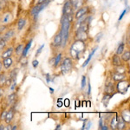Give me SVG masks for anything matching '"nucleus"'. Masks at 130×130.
I'll use <instances>...</instances> for the list:
<instances>
[{
  "label": "nucleus",
  "mask_w": 130,
  "mask_h": 130,
  "mask_svg": "<svg viewBox=\"0 0 130 130\" xmlns=\"http://www.w3.org/2000/svg\"><path fill=\"white\" fill-rule=\"evenodd\" d=\"M70 55L72 59L79 60L82 55L86 51L85 42L81 40H75L74 43L70 47Z\"/></svg>",
  "instance_id": "obj_1"
},
{
  "label": "nucleus",
  "mask_w": 130,
  "mask_h": 130,
  "mask_svg": "<svg viewBox=\"0 0 130 130\" xmlns=\"http://www.w3.org/2000/svg\"><path fill=\"white\" fill-rule=\"evenodd\" d=\"M70 24L71 22L69 21L68 18L62 15V18L61 19V27L60 31L62 34V47H65L70 38Z\"/></svg>",
  "instance_id": "obj_2"
},
{
  "label": "nucleus",
  "mask_w": 130,
  "mask_h": 130,
  "mask_svg": "<svg viewBox=\"0 0 130 130\" xmlns=\"http://www.w3.org/2000/svg\"><path fill=\"white\" fill-rule=\"evenodd\" d=\"M74 9H73V6L71 5L70 0H66L63 5V10H62V15L66 17L69 19L70 22H73V18H74Z\"/></svg>",
  "instance_id": "obj_3"
},
{
  "label": "nucleus",
  "mask_w": 130,
  "mask_h": 130,
  "mask_svg": "<svg viewBox=\"0 0 130 130\" xmlns=\"http://www.w3.org/2000/svg\"><path fill=\"white\" fill-rule=\"evenodd\" d=\"M50 2H51V0H44V1L42 2V3H38L37 5H35L30 10L31 16L34 17L35 19H36V18H37V16L39 15V13H40L45 7H47V6L49 5V4Z\"/></svg>",
  "instance_id": "obj_4"
},
{
  "label": "nucleus",
  "mask_w": 130,
  "mask_h": 130,
  "mask_svg": "<svg viewBox=\"0 0 130 130\" xmlns=\"http://www.w3.org/2000/svg\"><path fill=\"white\" fill-rule=\"evenodd\" d=\"M61 64V70H62L63 74H67V73H70L71 70H72L73 67V61L72 58L70 57H64L62 60V63Z\"/></svg>",
  "instance_id": "obj_5"
},
{
  "label": "nucleus",
  "mask_w": 130,
  "mask_h": 130,
  "mask_svg": "<svg viewBox=\"0 0 130 130\" xmlns=\"http://www.w3.org/2000/svg\"><path fill=\"white\" fill-rule=\"evenodd\" d=\"M115 89L121 94H126L129 89V83L127 82V79L117 82L116 85H115Z\"/></svg>",
  "instance_id": "obj_6"
},
{
  "label": "nucleus",
  "mask_w": 130,
  "mask_h": 130,
  "mask_svg": "<svg viewBox=\"0 0 130 130\" xmlns=\"http://www.w3.org/2000/svg\"><path fill=\"white\" fill-rule=\"evenodd\" d=\"M89 6L86 5V6H82L81 8H79L78 10H76V12L74 15V18L75 19H78V18H82V17L85 16V15H88L89 13Z\"/></svg>",
  "instance_id": "obj_7"
},
{
  "label": "nucleus",
  "mask_w": 130,
  "mask_h": 130,
  "mask_svg": "<svg viewBox=\"0 0 130 130\" xmlns=\"http://www.w3.org/2000/svg\"><path fill=\"white\" fill-rule=\"evenodd\" d=\"M89 32H86V31L80 30H75V40H81L83 42H87L89 39Z\"/></svg>",
  "instance_id": "obj_8"
},
{
  "label": "nucleus",
  "mask_w": 130,
  "mask_h": 130,
  "mask_svg": "<svg viewBox=\"0 0 130 130\" xmlns=\"http://www.w3.org/2000/svg\"><path fill=\"white\" fill-rule=\"evenodd\" d=\"M62 45V34H61V31L56 34L53 38V41L51 43V47L53 49H57L60 46Z\"/></svg>",
  "instance_id": "obj_9"
},
{
  "label": "nucleus",
  "mask_w": 130,
  "mask_h": 130,
  "mask_svg": "<svg viewBox=\"0 0 130 130\" xmlns=\"http://www.w3.org/2000/svg\"><path fill=\"white\" fill-rule=\"evenodd\" d=\"M104 91H105L106 94H109V95H114V94L116 92V89H115V84L113 83V82H109V83H106Z\"/></svg>",
  "instance_id": "obj_10"
},
{
  "label": "nucleus",
  "mask_w": 130,
  "mask_h": 130,
  "mask_svg": "<svg viewBox=\"0 0 130 130\" xmlns=\"http://www.w3.org/2000/svg\"><path fill=\"white\" fill-rule=\"evenodd\" d=\"M14 115H15V110H14L13 108H11L9 111H7L6 115H5V118L4 121H5L7 124H10V123L12 121V120H13Z\"/></svg>",
  "instance_id": "obj_11"
},
{
  "label": "nucleus",
  "mask_w": 130,
  "mask_h": 130,
  "mask_svg": "<svg viewBox=\"0 0 130 130\" xmlns=\"http://www.w3.org/2000/svg\"><path fill=\"white\" fill-rule=\"evenodd\" d=\"M3 67L5 68V70H8L11 68L12 64H13V60H12L11 56H9V57H6V58H4L3 59Z\"/></svg>",
  "instance_id": "obj_12"
},
{
  "label": "nucleus",
  "mask_w": 130,
  "mask_h": 130,
  "mask_svg": "<svg viewBox=\"0 0 130 130\" xmlns=\"http://www.w3.org/2000/svg\"><path fill=\"white\" fill-rule=\"evenodd\" d=\"M70 1L73 6L74 10H78L79 8H81L82 6H83L85 0H70Z\"/></svg>",
  "instance_id": "obj_13"
},
{
  "label": "nucleus",
  "mask_w": 130,
  "mask_h": 130,
  "mask_svg": "<svg viewBox=\"0 0 130 130\" xmlns=\"http://www.w3.org/2000/svg\"><path fill=\"white\" fill-rule=\"evenodd\" d=\"M125 79H127L126 74H118V73H115V72L112 74V80L113 82H115V83L125 80Z\"/></svg>",
  "instance_id": "obj_14"
},
{
  "label": "nucleus",
  "mask_w": 130,
  "mask_h": 130,
  "mask_svg": "<svg viewBox=\"0 0 130 130\" xmlns=\"http://www.w3.org/2000/svg\"><path fill=\"white\" fill-rule=\"evenodd\" d=\"M121 117L123 119L127 124L130 123V111L129 109H125L121 113Z\"/></svg>",
  "instance_id": "obj_15"
},
{
  "label": "nucleus",
  "mask_w": 130,
  "mask_h": 130,
  "mask_svg": "<svg viewBox=\"0 0 130 130\" xmlns=\"http://www.w3.org/2000/svg\"><path fill=\"white\" fill-rule=\"evenodd\" d=\"M112 64L114 65L115 67L122 65V61H121V56L119 55H117V54L113 55V56H112Z\"/></svg>",
  "instance_id": "obj_16"
},
{
  "label": "nucleus",
  "mask_w": 130,
  "mask_h": 130,
  "mask_svg": "<svg viewBox=\"0 0 130 130\" xmlns=\"http://www.w3.org/2000/svg\"><path fill=\"white\" fill-rule=\"evenodd\" d=\"M13 51H14V49L12 47L7 48V49H5L3 51V53H2V55H1V58H2V59H4V58L11 56L12 54H13Z\"/></svg>",
  "instance_id": "obj_17"
},
{
  "label": "nucleus",
  "mask_w": 130,
  "mask_h": 130,
  "mask_svg": "<svg viewBox=\"0 0 130 130\" xmlns=\"http://www.w3.org/2000/svg\"><path fill=\"white\" fill-rule=\"evenodd\" d=\"M127 127V123L123 121V119L121 118V116H118V121H117V127H116V129H119V130H123L126 128Z\"/></svg>",
  "instance_id": "obj_18"
},
{
  "label": "nucleus",
  "mask_w": 130,
  "mask_h": 130,
  "mask_svg": "<svg viewBox=\"0 0 130 130\" xmlns=\"http://www.w3.org/2000/svg\"><path fill=\"white\" fill-rule=\"evenodd\" d=\"M121 59L122 62H128L129 60H130V51L129 50H124L122 52V54L121 55Z\"/></svg>",
  "instance_id": "obj_19"
},
{
  "label": "nucleus",
  "mask_w": 130,
  "mask_h": 130,
  "mask_svg": "<svg viewBox=\"0 0 130 130\" xmlns=\"http://www.w3.org/2000/svg\"><path fill=\"white\" fill-rule=\"evenodd\" d=\"M14 36H15V30H8L5 33L3 38L5 39V40L8 41V40H10V38H12Z\"/></svg>",
  "instance_id": "obj_20"
},
{
  "label": "nucleus",
  "mask_w": 130,
  "mask_h": 130,
  "mask_svg": "<svg viewBox=\"0 0 130 130\" xmlns=\"http://www.w3.org/2000/svg\"><path fill=\"white\" fill-rule=\"evenodd\" d=\"M96 50H97V47H95V49H93V50H92V52H90V54H89V56H88V58H87V59L85 60V62H83V68H85V67L87 66V65L89 63L90 60H91V58L93 57L94 54L95 53Z\"/></svg>",
  "instance_id": "obj_21"
},
{
  "label": "nucleus",
  "mask_w": 130,
  "mask_h": 130,
  "mask_svg": "<svg viewBox=\"0 0 130 130\" xmlns=\"http://www.w3.org/2000/svg\"><path fill=\"white\" fill-rule=\"evenodd\" d=\"M17 98H18V95H17L16 93L10 94V95H8V97H7L8 103H9L10 105H11V104H14L16 102V101H17Z\"/></svg>",
  "instance_id": "obj_22"
},
{
  "label": "nucleus",
  "mask_w": 130,
  "mask_h": 130,
  "mask_svg": "<svg viewBox=\"0 0 130 130\" xmlns=\"http://www.w3.org/2000/svg\"><path fill=\"white\" fill-rule=\"evenodd\" d=\"M31 43H32V39L27 43V44L24 46V50H23V52H22V56H26L27 54H28L29 50H30V47H31Z\"/></svg>",
  "instance_id": "obj_23"
},
{
  "label": "nucleus",
  "mask_w": 130,
  "mask_h": 130,
  "mask_svg": "<svg viewBox=\"0 0 130 130\" xmlns=\"http://www.w3.org/2000/svg\"><path fill=\"white\" fill-rule=\"evenodd\" d=\"M62 58V53H58L57 55L55 56V63H54V68H57L58 66H60L61 63V60Z\"/></svg>",
  "instance_id": "obj_24"
},
{
  "label": "nucleus",
  "mask_w": 130,
  "mask_h": 130,
  "mask_svg": "<svg viewBox=\"0 0 130 130\" xmlns=\"http://www.w3.org/2000/svg\"><path fill=\"white\" fill-rule=\"evenodd\" d=\"M115 73H118V74H126L127 72V70L123 65H121V66H117L115 68V70H114Z\"/></svg>",
  "instance_id": "obj_25"
},
{
  "label": "nucleus",
  "mask_w": 130,
  "mask_h": 130,
  "mask_svg": "<svg viewBox=\"0 0 130 130\" xmlns=\"http://www.w3.org/2000/svg\"><path fill=\"white\" fill-rule=\"evenodd\" d=\"M25 24H26V20H25L24 18H20V19L18 21V30L21 31L24 28Z\"/></svg>",
  "instance_id": "obj_26"
},
{
  "label": "nucleus",
  "mask_w": 130,
  "mask_h": 130,
  "mask_svg": "<svg viewBox=\"0 0 130 130\" xmlns=\"http://www.w3.org/2000/svg\"><path fill=\"white\" fill-rule=\"evenodd\" d=\"M117 121H118V116H117V115L111 119V121H110V128L111 129H116Z\"/></svg>",
  "instance_id": "obj_27"
},
{
  "label": "nucleus",
  "mask_w": 130,
  "mask_h": 130,
  "mask_svg": "<svg viewBox=\"0 0 130 130\" xmlns=\"http://www.w3.org/2000/svg\"><path fill=\"white\" fill-rule=\"evenodd\" d=\"M124 50H125V43H121L120 44H119L118 48H117L116 53H115V54H117V55L121 56V54H122V52L124 51Z\"/></svg>",
  "instance_id": "obj_28"
},
{
  "label": "nucleus",
  "mask_w": 130,
  "mask_h": 130,
  "mask_svg": "<svg viewBox=\"0 0 130 130\" xmlns=\"http://www.w3.org/2000/svg\"><path fill=\"white\" fill-rule=\"evenodd\" d=\"M23 50H24V44H22V43H20V44H18V46H17L16 49H15V52H16V54H17V55H18V56L22 55Z\"/></svg>",
  "instance_id": "obj_29"
},
{
  "label": "nucleus",
  "mask_w": 130,
  "mask_h": 130,
  "mask_svg": "<svg viewBox=\"0 0 130 130\" xmlns=\"http://www.w3.org/2000/svg\"><path fill=\"white\" fill-rule=\"evenodd\" d=\"M6 40L3 38V37H0V51L1 50H4L6 48V45H7V43H6Z\"/></svg>",
  "instance_id": "obj_30"
},
{
  "label": "nucleus",
  "mask_w": 130,
  "mask_h": 130,
  "mask_svg": "<svg viewBox=\"0 0 130 130\" xmlns=\"http://www.w3.org/2000/svg\"><path fill=\"white\" fill-rule=\"evenodd\" d=\"M6 79H7V76H6L5 74H1V75H0V87H3V86H5Z\"/></svg>",
  "instance_id": "obj_31"
},
{
  "label": "nucleus",
  "mask_w": 130,
  "mask_h": 130,
  "mask_svg": "<svg viewBox=\"0 0 130 130\" xmlns=\"http://www.w3.org/2000/svg\"><path fill=\"white\" fill-rule=\"evenodd\" d=\"M18 69H14V70H12L10 71V77L11 79H14V78H17V75H18Z\"/></svg>",
  "instance_id": "obj_32"
},
{
  "label": "nucleus",
  "mask_w": 130,
  "mask_h": 130,
  "mask_svg": "<svg viewBox=\"0 0 130 130\" xmlns=\"http://www.w3.org/2000/svg\"><path fill=\"white\" fill-rule=\"evenodd\" d=\"M86 84H87V77L85 75H83V77H82V83H81L82 89H83L86 87Z\"/></svg>",
  "instance_id": "obj_33"
},
{
  "label": "nucleus",
  "mask_w": 130,
  "mask_h": 130,
  "mask_svg": "<svg viewBox=\"0 0 130 130\" xmlns=\"http://www.w3.org/2000/svg\"><path fill=\"white\" fill-rule=\"evenodd\" d=\"M11 84L10 86V90H12L13 91L14 89H16V86H17V78H14V79H11Z\"/></svg>",
  "instance_id": "obj_34"
},
{
  "label": "nucleus",
  "mask_w": 130,
  "mask_h": 130,
  "mask_svg": "<svg viewBox=\"0 0 130 130\" xmlns=\"http://www.w3.org/2000/svg\"><path fill=\"white\" fill-rule=\"evenodd\" d=\"M10 14L9 13L5 14V17H4V19L2 20L3 24H8V22H9V20H10Z\"/></svg>",
  "instance_id": "obj_35"
},
{
  "label": "nucleus",
  "mask_w": 130,
  "mask_h": 130,
  "mask_svg": "<svg viewBox=\"0 0 130 130\" xmlns=\"http://www.w3.org/2000/svg\"><path fill=\"white\" fill-rule=\"evenodd\" d=\"M44 43H43V44H42L40 47L38 48V50H37V53H36V56H37L38 55H40L41 54V52L43 51V48H44Z\"/></svg>",
  "instance_id": "obj_36"
},
{
  "label": "nucleus",
  "mask_w": 130,
  "mask_h": 130,
  "mask_svg": "<svg viewBox=\"0 0 130 130\" xmlns=\"http://www.w3.org/2000/svg\"><path fill=\"white\" fill-rule=\"evenodd\" d=\"M127 9H125L124 10H123V11H122V13L121 14L120 17H119V18H118V21H119V22H120V21H121V19H122V18H123V17L125 16V14L127 13Z\"/></svg>",
  "instance_id": "obj_37"
},
{
  "label": "nucleus",
  "mask_w": 130,
  "mask_h": 130,
  "mask_svg": "<svg viewBox=\"0 0 130 130\" xmlns=\"http://www.w3.org/2000/svg\"><path fill=\"white\" fill-rule=\"evenodd\" d=\"M38 64H39V62L37 60H34L32 62V66H33V68H35V69H37V67H38Z\"/></svg>",
  "instance_id": "obj_38"
},
{
  "label": "nucleus",
  "mask_w": 130,
  "mask_h": 130,
  "mask_svg": "<svg viewBox=\"0 0 130 130\" xmlns=\"http://www.w3.org/2000/svg\"><path fill=\"white\" fill-rule=\"evenodd\" d=\"M6 113H7V111H4V112L1 114V115H0V119H1V120H5V115H6Z\"/></svg>",
  "instance_id": "obj_39"
},
{
  "label": "nucleus",
  "mask_w": 130,
  "mask_h": 130,
  "mask_svg": "<svg viewBox=\"0 0 130 130\" xmlns=\"http://www.w3.org/2000/svg\"><path fill=\"white\" fill-rule=\"evenodd\" d=\"M56 105H57L58 108H61V107L63 105V103L62 102V98H60V99L58 100V102H57V103H56Z\"/></svg>",
  "instance_id": "obj_40"
},
{
  "label": "nucleus",
  "mask_w": 130,
  "mask_h": 130,
  "mask_svg": "<svg viewBox=\"0 0 130 130\" xmlns=\"http://www.w3.org/2000/svg\"><path fill=\"white\" fill-rule=\"evenodd\" d=\"M102 35H103L102 33H100L99 35L96 36V39H95V42H96V43H98V42L100 41V39L102 38Z\"/></svg>",
  "instance_id": "obj_41"
},
{
  "label": "nucleus",
  "mask_w": 130,
  "mask_h": 130,
  "mask_svg": "<svg viewBox=\"0 0 130 130\" xmlns=\"http://www.w3.org/2000/svg\"><path fill=\"white\" fill-rule=\"evenodd\" d=\"M45 77H46V82H47L48 83H50V74H46Z\"/></svg>",
  "instance_id": "obj_42"
},
{
  "label": "nucleus",
  "mask_w": 130,
  "mask_h": 130,
  "mask_svg": "<svg viewBox=\"0 0 130 130\" xmlns=\"http://www.w3.org/2000/svg\"><path fill=\"white\" fill-rule=\"evenodd\" d=\"M90 93H91V86H90V83L88 84V95H90Z\"/></svg>",
  "instance_id": "obj_43"
},
{
  "label": "nucleus",
  "mask_w": 130,
  "mask_h": 130,
  "mask_svg": "<svg viewBox=\"0 0 130 130\" xmlns=\"http://www.w3.org/2000/svg\"><path fill=\"white\" fill-rule=\"evenodd\" d=\"M54 63H55V57H52L51 59L50 60V64L51 66H54Z\"/></svg>",
  "instance_id": "obj_44"
},
{
  "label": "nucleus",
  "mask_w": 130,
  "mask_h": 130,
  "mask_svg": "<svg viewBox=\"0 0 130 130\" xmlns=\"http://www.w3.org/2000/svg\"><path fill=\"white\" fill-rule=\"evenodd\" d=\"M102 125H103V120H102V118L99 120V128L101 129V127H102Z\"/></svg>",
  "instance_id": "obj_45"
},
{
  "label": "nucleus",
  "mask_w": 130,
  "mask_h": 130,
  "mask_svg": "<svg viewBox=\"0 0 130 130\" xmlns=\"http://www.w3.org/2000/svg\"><path fill=\"white\" fill-rule=\"evenodd\" d=\"M91 121H89V123H88V125H86V127H85V129H89L90 128V127H91Z\"/></svg>",
  "instance_id": "obj_46"
},
{
  "label": "nucleus",
  "mask_w": 130,
  "mask_h": 130,
  "mask_svg": "<svg viewBox=\"0 0 130 130\" xmlns=\"http://www.w3.org/2000/svg\"><path fill=\"white\" fill-rule=\"evenodd\" d=\"M108 127H107L106 125H102V127H101V130H108Z\"/></svg>",
  "instance_id": "obj_47"
},
{
  "label": "nucleus",
  "mask_w": 130,
  "mask_h": 130,
  "mask_svg": "<svg viewBox=\"0 0 130 130\" xmlns=\"http://www.w3.org/2000/svg\"><path fill=\"white\" fill-rule=\"evenodd\" d=\"M5 130H11V126L10 124H8L6 126V127H5Z\"/></svg>",
  "instance_id": "obj_48"
},
{
  "label": "nucleus",
  "mask_w": 130,
  "mask_h": 130,
  "mask_svg": "<svg viewBox=\"0 0 130 130\" xmlns=\"http://www.w3.org/2000/svg\"><path fill=\"white\" fill-rule=\"evenodd\" d=\"M4 95V89H2V87H0V97H2Z\"/></svg>",
  "instance_id": "obj_49"
},
{
  "label": "nucleus",
  "mask_w": 130,
  "mask_h": 130,
  "mask_svg": "<svg viewBox=\"0 0 130 130\" xmlns=\"http://www.w3.org/2000/svg\"><path fill=\"white\" fill-rule=\"evenodd\" d=\"M86 122H87V120H85L84 121V122H83V127H82V129H85V127H86Z\"/></svg>",
  "instance_id": "obj_50"
},
{
  "label": "nucleus",
  "mask_w": 130,
  "mask_h": 130,
  "mask_svg": "<svg viewBox=\"0 0 130 130\" xmlns=\"http://www.w3.org/2000/svg\"><path fill=\"white\" fill-rule=\"evenodd\" d=\"M65 104H66V107H69V105H70V101H69L68 99L65 101Z\"/></svg>",
  "instance_id": "obj_51"
},
{
  "label": "nucleus",
  "mask_w": 130,
  "mask_h": 130,
  "mask_svg": "<svg viewBox=\"0 0 130 130\" xmlns=\"http://www.w3.org/2000/svg\"><path fill=\"white\" fill-rule=\"evenodd\" d=\"M0 130H5V126L3 124H0Z\"/></svg>",
  "instance_id": "obj_52"
},
{
  "label": "nucleus",
  "mask_w": 130,
  "mask_h": 130,
  "mask_svg": "<svg viewBox=\"0 0 130 130\" xmlns=\"http://www.w3.org/2000/svg\"><path fill=\"white\" fill-rule=\"evenodd\" d=\"M4 4H5V0H0V6H1V5H4Z\"/></svg>",
  "instance_id": "obj_53"
},
{
  "label": "nucleus",
  "mask_w": 130,
  "mask_h": 130,
  "mask_svg": "<svg viewBox=\"0 0 130 130\" xmlns=\"http://www.w3.org/2000/svg\"><path fill=\"white\" fill-rule=\"evenodd\" d=\"M17 128H18V126H17V125H14L13 127H11V130H15V129H17Z\"/></svg>",
  "instance_id": "obj_54"
},
{
  "label": "nucleus",
  "mask_w": 130,
  "mask_h": 130,
  "mask_svg": "<svg viewBox=\"0 0 130 130\" xmlns=\"http://www.w3.org/2000/svg\"><path fill=\"white\" fill-rule=\"evenodd\" d=\"M50 93H51V94L54 93V89H52V88H50Z\"/></svg>",
  "instance_id": "obj_55"
},
{
  "label": "nucleus",
  "mask_w": 130,
  "mask_h": 130,
  "mask_svg": "<svg viewBox=\"0 0 130 130\" xmlns=\"http://www.w3.org/2000/svg\"><path fill=\"white\" fill-rule=\"evenodd\" d=\"M60 128H61V125H57V126H56V130L60 129Z\"/></svg>",
  "instance_id": "obj_56"
},
{
  "label": "nucleus",
  "mask_w": 130,
  "mask_h": 130,
  "mask_svg": "<svg viewBox=\"0 0 130 130\" xmlns=\"http://www.w3.org/2000/svg\"><path fill=\"white\" fill-rule=\"evenodd\" d=\"M2 67H3V64H2V62H0V71L2 70Z\"/></svg>",
  "instance_id": "obj_57"
},
{
  "label": "nucleus",
  "mask_w": 130,
  "mask_h": 130,
  "mask_svg": "<svg viewBox=\"0 0 130 130\" xmlns=\"http://www.w3.org/2000/svg\"><path fill=\"white\" fill-rule=\"evenodd\" d=\"M44 0H38V3H42V2H43Z\"/></svg>",
  "instance_id": "obj_58"
},
{
  "label": "nucleus",
  "mask_w": 130,
  "mask_h": 130,
  "mask_svg": "<svg viewBox=\"0 0 130 130\" xmlns=\"http://www.w3.org/2000/svg\"><path fill=\"white\" fill-rule=\"evenodd\" d=\"M2 10V6H0V11Z\"/></svg>",
  "instance_id": "obj_59"
},
{
  "label": "nucleus",
  "mask_w": 130,
  "mask_h": 130,
  "mask_svg": "<svg viewBox=\"0 0 130 130\" xmlns=\"http://www.w3.org/2000/svg\"><path fill=\"white\" fill-rule=\"evenodd\" d=\"M0 58H1V55H0Z\"/></svg>",
  "instance_id": "obj_60"
},
{
  "label": "nucleus",
  "mask_w": 130,
  "mask_h": 130,
  "mask_svg": "<svg viewBox=\"0 0 130 130\" xmlns=\"http://www.w3.org/2000/svg\"><path fill=\"white\" fill-rule=\"evenodd\" d=\"M126 2H127V0H126Z\"/></svg>",
  "instance_id": "obj_61"
},
{
  "label": "nucleus",
  "mask_w": 130,
  "mask_h": 130,
  "mask_svg": "<svg viewBox=\"0 0 130 130\" xmlns=\"http://www.w3.org/2000/svg\"><path fill=\"white\" fill-rule=\"evenodd\" d=\"M0 75H1V73H0Z\"/></svg>",
  "instance_id": "obj_62"
}]
</instances>
